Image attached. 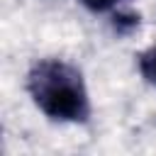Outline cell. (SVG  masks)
<instances>
[{
    "instance_id": "6da1fadb",
    "label": "cell",
    "mask_w": 156,
    "mask_h": 156,
    "mask_svg": "<svg viewBox=\"0 0 156 156\" xmlns=\"http://www.w3.org/2000/svg\"><path fill=\"white\" fill-rule=\"evenodd\" d=\"M27 90L34 105L56 122H85L90 100L78 68L61 58H41L27 76Z\"/></svg>"
},
{
    "instance_id": "7a4b0ae2",
    "label": "cell",
    "mask_w": 156,
    "mask_h": 156,
    "mask_svg": "<svg viewBox=\"0 0 156 156\" xmlns=\"http://www.w3.org/2000/svg\"><path fill=\"white\" fill-rule=\"evenodd\" d=\"M139 71H141V76H144L149 83L156 85V44L149 46V49L139 56Z\"/></svg>"
},
{
    "instance_id": "3957f363",
    "label": "cell",
    "mask_w": 156,
    "mask_h": 156,
    "mask_svg": "<svg viewBox=\"0 0 156 156\" xmlns=\"http://www.w3.org/2000/svg\"><path fill=\"white\" fill-rule=\"evenodd\" d=\"M88 10H93V12H107V10H112L115 5H119L122 0H80Z\"/></svg>"
}]
</instances>
